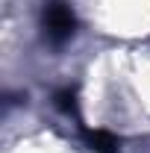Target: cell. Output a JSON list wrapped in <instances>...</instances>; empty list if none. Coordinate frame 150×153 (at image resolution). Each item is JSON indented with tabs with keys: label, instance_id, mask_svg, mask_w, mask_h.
Wrapping results in <instances>:
<instances>
[{
	"label": "cell",
	"instance_id": "cell-1",
	"mask_svg": "<svg viewBox=\"0 0 150 153\" xmlns=\"http://www.w3.org/2000/svg\"><path fill=\"white\" fill-rule=\"evenodd\" d=\"M74 30H76V18L71 12V6L62 3V0H50L44 6V33H47V38L53 44H62L74 36Z\"/></svg>",
	"mask_w": 150,
	"mask_h": 153
},
{
	"label": "cell",
	"instance_id": "cell-2",
	"mask_svg": "<svg viewBox=\"0 0 150 153\" xmlns=\"http://www.w3.org/2000/svg\"><path fill=\"white\" fill-rule=\"evenodd\" d=\"M85 141L94 153H118V138L106 130H85Z\"/></svg>",
	"mask_w": 150,
	"mask_h": 153
},
{
	"label": "cell",
	"instance_id": "cell-3",
	"mask_svg": "<svg viewBox=\"0 0 150 153\" xmlns=\"http://www.w3.org/2000/svg\"><path fill=\"white\" fill-rule=\"evenodd\" d=\"M56 106L62 109V112H74L76 109V97H74V91L71 88H62L56 94Z\"/></svg>",
	"mask_w": 150,
	"mask_h": 153
}]
</instances>
